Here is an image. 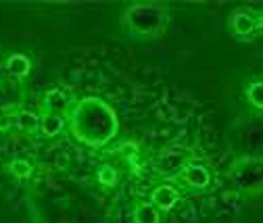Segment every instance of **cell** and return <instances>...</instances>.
<instances>
[{"label":"cell","mask_w":263,"mask_h":223,"mask_svg":"<svg viewBox=\"0 0 263 223\" xmlns=\"http://www.w3.org/2000/svg\"><path fill=\"white\" fill-rule=\"evenodd\" d=\"M67 123L71 136L88 148L107 146L119 132L117 111L101 96H84L73 100V107L67 113Z\"/></svg>","instance_id":"cell-1"},{"label":"cell","mask_w":263,"mask_h":223,"mask_svg":"<svg viewBox=\"0 0 263 223\" xmlns=\"http://www.w3.org/2000/svg\"><path fill=\"white\" fill-rule=\"evenodd\" d=\"M172 21V9L165 3L142 0L129 3L119 17V25L134 40H157L167 31Z\"/></svg>","instance_id":"cell-2"},{"label":"cell","mask_w":263,"mask_h":223,"mask_svg":"<svg viewBox=\"0 0 263 223\" xmlns=\"http://www.w3.org/2000/svg\"><path fill=\"white\" fill-rule=\"evenodd\" d=\"M194 161V154L190 148L184 146H170L161 150L153 161V171L163 181H176V177Z\"/></svg>","instance_id":"cell-3"},{"label":"cell","mask_w":263,"mask_h":223,"mask_svg":"<svg viewBox=\"0 0 263 223\" xmlns=\"http://www.w3.org/2000/svg\"><path fill=\"white\" fill-rule=\"evenodd\" d=\"M232 181L242 194L255 196L263 192V156L238 161L232 169Z\"/></svg>","instance_id":"cell-4"},{"label":"cell","mask_w":263,"mask_h":223,"mask_svg":"<svg viewBox=\"0 0 263 223\" xmlns=\"http://www.w3.org/2000/svg\"><path fill=\"white\" fill-rule=\"evenodd\" d=\"M228 29L230 36L240 42L253 40L259 34V11H253L249 7L234 9L228 17Z\"/></svg>","instance_id":"cell-5"},{"label":"cell","mask_w":263,"mask_h":223,"mask_svg":"<svg viewBox=\"0 0 263 223\" xmlns=\"http://www.w3.org/2000/svg\"><path fill=\"white\" fill-rule=\"evenodd\" d=\"M176 184L184 190V192H205L213 186V171L211 167L192 161L178 177Z\"/></svg>","instance_id":"cell-6"},{"label":"cell","mask_w":263,"mask_h":223,"mask_svg":"<svg viewBox=\"0 0 263 223\" xmlns=\"http://www.w3.org/2000/svg\"><path fill=\"white\" fill-rule=\"evenodd\" d=\"M184 190L176 184V181H161L157 184L153 190H151V194H148V200L163 213V215H167L172 213L182 200H184Z\"/></svg>","instance_id":"cell-7"},{"label":"cell","mask_w":263,"mask_h":223,"mask_svg":"<svg viewBox=\"0 0 263 223\" xmlns=\"http://www.w3.org/2000/svg\"><path fill=\"white\" fill-rule=\"evenodd\" d=\"M5 71H7L9 79L21 84L34 71V60H31V56L27 52H19V50L9 52L5 56Z\"/></svg>","instance_id":"cell-8"},{"label":"cell","mask_w":263,"mask_h":223,"mask_svg":"<svg viewBox=\"0 0 263 223\" xmlns=\"http://www.w3.org/2000/svg\"><path fill=\"white\" fill-rule=\"evenodd\" d=\"M67 115L61 113H52V111H42L40 109V136L46 140H52L57 136H61L67 130Z\"/></svg>","instance_id":"cell-9"},{"label":"cell","mask_w":263,"mask_h":223,"mask_svg":"<svg viewBox=\"0 0 263 223\" xmlns=\"http://www.w3.org/2000/svg\"><path fill=\"white\" fill-rule=\"evenodd\" d=\"M13 127L19 134H25V136L40 134V113L21 109V107L15 109L13 111Z\"/></svg>","instance_id":"cell-10"},{"label":"cell","mask_w":263,"mask_h":223,"mask_svg":"<svg viewBox=\"0 0 263 223\" xmlns=\"http://www.w3.org/2000/svg\"><path fill=\"white\" fill-rule=\"evenodd\" d=\"M71 107H73V100L61 88L46 90L42 96V103H40L42 111H52V113H61V115H67Z\"/></svg>","instance_id":"cell-11"},{"label":"cell","mask_w":263,"mask_h":223,"mask_svg":"<svg viewBox=\"0 0 263 223\" xmlns=\"http://www.w3.org/2000/svg\"><path fill=\"white\" fill-rule=\"evenodd\" d=\"M132 223H163V213L151 200H136L132 207Z\"/></svg>","instance_id":"cell-12"},{"label":"cell","mask_w":263,"mask_h":223,"mask_svg":"<svg viewBox=\"0 0 263 223\" xmlns=\"http://www.w3.org/2000/svg\"><path fill=\"white\" fill-rule=\"evenodd\" d=\"M5 169H7V173L13 175L15 179L25 181V179H29L31 175H34L36 165L31 163L29 158H25V156H13V158H9V161H7Z\"/></svg>","instance_id":"cell-13"},{"label":"cell","mask_w":263,"mask_h":223,"mask_svg":"<svg viewBox=\"0 0 263 223\" xmlns=\"http://www.w3.org/2000/svg\"><path fill=\"white\" fill-rule=\"evenodd\" d=\"M119 181H121V173H119V169H117L115 165H111V163H103L101 167L96 169V184L101 186V188H105V190H113V188L119 186Z\"/></svg>","instance_id":"cell-14"},{"label":"cell","mask_w":263,"mask_h":223,"mask_svg":"<svg viewBox=\"0 0 263 223\" xmlns=\"http://www.w3.org/2000/svg\"><path fill=\"white\" fill-rule=\"evenodd\" d=\"M245 96L249 100V105L257 111H263V79H255L247 86Z\"/></svg>","instance_id":"cell-15"},{"label":"cell","mask_w":263,"mask_h":223,"mask_svg":"<svg viewBox=\"0 0 263 223\" xmlns=\"http://www.w3.org/2000/svg\"><path fill=\"white\" fill-rule=\"evenodd\" d=\"M11 130H15V127H13V111L0 113V134H7Z\"/></svg>","instance_id":"cell-16"},{"label":"cell","mask_w":263,"mask_h":223,"mask_svg":"<svg viewBox=\"0 0 263 223\" xmlns=\"http://www.w3.org/2000/svg\"><path fill=\"white\" fill-rule=\"evenodd\" d=\"M259 34H263V11H259Z\"/></svg>","instance_id":"cell-17"}]
</instances>
